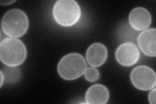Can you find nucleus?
Instances as JSON below:
<instances>
[{"instance_id": "obj_6", "label": "nucleus", "mask_w": 156, "mask_h": 104, "mask_svg": "<svg viewBox=\"0 0 156 104\" xmlns=\"http://www.w3.org/2000/svg\"><path fill=\"white\" fill-rule=\"evenodd\" d=\"M116 61L123 66H131L138 62L140 52L134 43L125 42L120 44L115 52Z\"/></svg>"}, {"instance_id": "obj_3", "label": "nucleus", "mask_w": 156, "mask_h": 104, "mask_svg": "<svg viewBox=\"0 0 156 104\" xmlns=\"http://www.w3.org/2000/svg\"><path fill=\"white\" fill-rule=\"evenodd\" d=\"M29 27V19L26 13L20 9L9 10L4 14L2 20V29L6 35L21 37L25 34Z\"/></svg>"}, {"instance_id": "obj_14", "label": "nucleus", "mask_w": 156, "mask_h": 104, "mask_svg": "<svg viewBox=\"0 0 156 104\" xmlns=\"http://www.w3.org/2000/svg\"><path fill=\"white\" fill-rule=\"evenodd\" d=\"M0 74H1V85H0V87H2L3 86V84L5 80V75L3 74V72L2 70L0 71Z\"/></svg>"}, {"instance_id": "obj_10", "label": "nucleus", "mask_w": 156, "mask_h": 104, "mask_svg": "<svg viewBox=\"0 0 156 104\" xmlns=\"http://www.w3.org/2000/svg\"><path fill=\"white\" fill-rule=\"evenodd\" d=\"M109 92L101 84L92 85L85 94V103L89 104H105L109 101Z\"/></svg>"}, {"instance_id": "obj_15", "label": "nucleus", "mask_w": 156, "mask_h": 104, "mask_svg": "<svg viewBox=\"0 0 156 104\" xmlns=\"http://www.w3.org/2000/svg\"><path fill=\"white\" fill-rule=\"evenodd\" d=\"M14 2H15V1H2L1 2V4L2 5H10V4H12Z\"/></svg>"}, {"instance_id": "obj_7", "label": "nucleus", "mask_w": 156, "mask_h": 104, "mask_svg": "<svg viewBox=\"0 0 156 104\" xmlns=\"http://www.w3.org/2000/svg\"><path fill=\"white\" fill-rule=\"evenodd\" d=\"M152 15L147 9L138 7L133 9L129 13V23L136 31H144L152 23Z\"/></svg>"}, {"instance_id": "obj_9", "label": "nucleus", "mask_w": 156, "mask_h": 104, "mask_svg": "<svg viewBox=\"0 0 156 104\" xmlns=\"http://www.w3.org/2000/svg\"><path fill=\"white\" fill-rule=\"evenodd\" d=\"M108 52L103 44L96 42L91 44L86 52L87 61L92 67H99L105 63Z\"/></svg>"}, {"instance_id": "obj_8", "label": "nucleus", "mask_w": 156, "mask_h": 104, "mask_svg": "<svg viewBox=\"0 0 156 104\" xmlns=\"http://www.w3.org/2000/svg\"><path fill=\"white\" fill-rule=\"evenodd\" d=\"M155 41L156 29L155 28L146 29L140 33L137 37V43L141 52L149 57L156 56Z\"/></svg>"}, {"instance_id": "obj_13", "label": "nucleus", "mask_w": 156, "mask_h": 104, "mask_svg": "<svg viewBox=\"0 0 156 104\" xmlns=\"http://www.w3.org/2000/svg\"><path fill=\"white\" fill-rule=\"evenodd\" d=\"M148 100L150 103L155 104V88H153L151 90L148 95Z\"/></svg>"}, {"instance_id": "obj_11", "label": "nucleus", "mask_w": 156, "mask_h": 104, "mask_svg": "<svg viewBox=\"0 0 156 104\" xmlns=\"http://www.w3.org/2000/svg\"><path fill=\"white\" fill-rule=\"evenodd\" d=\"M3 74L5 75V80L6 82L11 83L17 81L20 77V71L16 67H6Z\"/></svg>"}, {"instance_id": "obj_1", "label": "nucleus", "mask_w": 156, "mask_h": 104, "mask_svg": "<svg viewBox=\"0 0 156 104\" xmlns=\"http://www.w3.org/2000/svg\"><path fill=\"white\" fill-rule=\"evenodd\" d=\"M27 57V48L16 38H5L0 44V59L7 66L17 67L22 64Z\"/></svg>"}, {"instance_id": "obj_12", "label": "nucleus", "mask_w": 156, "mask_h": 104, "mask_svg": "<svg viewBox=\"0 0 156 104\" xmlns=\"http://www.w3.org/2000/svg\"><path fill=\"white\" fill-rule=\"evenodd\" d=\"M85 80L91 83L96 82L100 77V72L95 67L87 68L84 73Z\"/></svg>"}, {"instance_id": "obj_2", "label": "nucleus", "mask_w": 156, "mask_h": 104, "mask_svg": "<svg viewBox=\"0 0 156 104\" xmlns=\"http://www.w3.org/2000/svg\"><path fill=\"white\" fill-rule=\"evenodd\" d=\"M53 16L55 21L62 27H71L79 22L81 11L74 0H58L53 7Z\"/></svg>"}, {"instance_id": "obj_4", "label": "nucleus", "mask_w": 156, "mask_h": 104, "mask_svg": "<svg viewBox=\"0 0 156 104\" xmlns=\"http://www.w3.org/2000/svg\"><path fill=\"white\" fill-rule=\"evenodd\" d=\"M87 66L83 56L70 53L63 57L57 65V72L65 80H74L83 75Z\"/></svg>"}, {"instance_id": "obj_5", "label": "nucleus", "mask_w": 156, "mask_h": 104, "mask_svg": "<svg viewBox=\"0 0 156 104\" xmlns=\"http://www.w3.org/2000/svg\"><path fill=\"white\" fill-rule=\"evenodd\" d=\"M133 85L140 91L152 90L155 87L156 75L152 68L141 65L133 68L130 74Z\"/></svg>"}]
</instances>
